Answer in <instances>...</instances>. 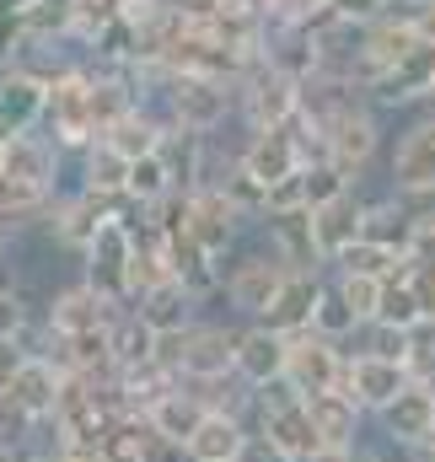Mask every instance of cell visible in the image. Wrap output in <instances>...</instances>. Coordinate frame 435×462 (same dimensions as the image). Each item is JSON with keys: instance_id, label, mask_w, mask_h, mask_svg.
I'll return each mask as SVG.
<instances>
[{"instance_id": "obj_5", "label": "cell", "mask_w": 435, "mask_h": 462, "mask_svg": "<svg viewBox=\"0 0 435 462\" xmlns=\"http://www.w3.org/2000/svg\"><path fill=\"white\" fill-rule=\"evenodd\" d=\"M43 134H49L65 156H81L87 145L103 140V129H97V108H92V65H87V60H76L65 76L49 81Z\"/></svg>"}, {"instance_id": "obj_28", "label": "cell", "mask_w": 435, "mask_h": 462, "mask_svg": "<svg viewBox=\"0 0 435 462\" xmlns=\"http://www.w3.org/2000/svg\"><path fill=\"white\" fill-rule=\"evenodd\" d=\"M60 393H65V371H60L54 360H27V365H22V376H16V387H11V398H16L38 425H43V420H54Z\"/></svg>"}, {"instance_id": "obj_11", "label": "cell", "mask_w": 435, "mask_h": 462, "mask_svg": "<svg viewBox=\"0 0 435 462\" xmlns=\"http://www.w3.org/2000/svg\"><path fill=\"white\" fill-rule=\"evenodd\" d=\"M344 365H349V349L323 339V334H296L291 339V355H285V382H296L301 398H323V393H338L344 387Z\"/></svg>"}, {"instance_id": "obj_41", "label": "cell", "mask_w": 435, "mask_h": 462, "mask_svg": "<svg viewBox=\"0 0 435 462\" xmlns=\"http://www.w3.org/2000/svg\"><path fill=\"white\" fill-rule=\"evenodd\" d=\"M409 269H435V205H420L414 216V236H409Z\"/></svg>"}, {"instance_id": "obj_47", "label": "cell", "mask_w": 435, "mask_h": 462, "mask_svg": "<svg viewBox=\"0 0 435 462\" xmlns=\"http://www.w3.org/2000/svg\"><path fill=\"white\" fill-rule=\"evenodd\" d=\"M151 5H162V0H124V16H140V11H151Z\"/></svg>"}, {"instance_id": "obj_33", "label": "cell", "mask_w": 435, "mask_h": 462, "mask_svg": "<svg viewBox=\"0 0 435 462\" xmlns=\"http://www.w3.org/2000/svg\"><path fill=\"white\" fill-rule=\"evenodd\" d=\"M376 323H387V328H420V323H425V312H420V296H414V280H409V269H403L398 280H387V285H382V307H376Z\"/></svg>"}, {"instance_id": "obj_49", "label": "cell", "mask_w": 435, "mask_h": 462, "mask_svg": "<svg viewBox=\"0 0 435 462\" xmlns=\"http://www.w3.org/2000/svg\"><path fill=\"white\" fill-rule=\"evenodd\" d=\"M0 462H11V452H5V447H0Z\"/></svg>"}, {"instance_id": "obj_2", "label": "cell", "mask_w": 435, "mask_h": 462, "mask_svg": "<svg viewBox=\"0 0 435 462\" xmlns=\"http://www.w3.org/2000/svg\"><path fill=\"white\" fill-rule=\"evenodd\" d=\"M236 339H242V323L236 318H199V323H189L178 334H162L156 365H167L178 382L236 376Z\"/></svg>"}, {"instance_id": "obj_50", "label": "cell", "mask_w": 435, "mask_h": 462, "mask_svg": "<svg viewBox=\"0 0 435 462\" xmlns=\"http://www.w3.org/2000/svg\"><path fill=\"white\" fill-rule=\"evenodd\" d=\"M0 87H5V70H0Z\"/></svg>"}, {"instance_id": "obj_45", "label": "cell", "mask_w": 435, "mask_h": 462, "mask_svg": "<svg viewBox=\"0 0 435 462\" xmlns=\"http://www.w3.org/2000/svg\"><path fill=\"white\" fill-rule=\"evenodd\" d=\"M242 462H285V457H280L264 436H253V441H247V452H242Z\"/></svg>"}, {"instance_id": "obj_1", "label": "cell", "mask_w": 435, "mask_h": 462, "mask_svg": "<svg viewBox=\"0 0 435 462\" xmlns=\"http://www.w3.org/2000/svg\"><path fill=\"white\" fill-rule=\"evenodd\" d=\"M291 274H296V269L269 247L264 231L253 226V236H247L236 253L220 258V301H226V318H236V323H258V318L274 307V296L285 291Z\"/></svg>"}, {"instance_id": "obj_9", "label": "cell", "mask_w": 435, "mask_h": 462, "mask_svg": "<svg viewBox=\"0 0 435 462\" xmlns=\"http://www.w3.org/2000/svg\"><path fill=\"white\" fill-rule=\"evenodd\" d=\"M183 231L199 242V247H210L216 258H226V253H236L247 236H253V221L226 199V189H216V183H205V189H194L189 194V210H183Z\"/></svg>"}, {"instance_id": "obj_34", "label": "cell", "mask_w": 435, "mask_h": 462, "mask_svg": "<svg viewBox=\"0 0 435 462\" xmlns=\"http://www.w3.org/2000/svg\"><path fill=\"white\" fill-rule=\"evenodd\" d=\"M172 194H178V183H172L162 151L145 156V162H129V199H140V205H162V199H172Z\"/></svg>"}, {"instance_id": "obj_48", "label": "cell", "mask_w": 435, "mask_h": 462, "mask_svg": "<svg viewBox=\"0 0 435 462\" xmlns=\"http://www.w3.org/2000/svg\"><path fill=\"white\" fill-rule=\"evenodd\" d=\"M409 462H435V441H425V447H414V452H409Z\"/></svg>"}, {"instance_id": "obj_40", "label": "cell", "mask_w": 435, "mask_h": 462, "mask_svg": "<svg viewBox=\"0 0 435 462\" xmlns=\"http://www.w3.org/2000/svg\"><path fill=\"white\" fill-rule=\"evenodd\" d=\"M32 430H38V420H32L11 393H0V447H5V452H16Z\"/></svg>"}, {"instance_id": "obj_30", "label": "cell", "mask_w": 435, "mask_h": 462, "mask_svg": "<svg viewBox=\"0 0 435 462\" xmlns=\"http://www.w3.org/2000/svg\"><path fill=\"white\" fill-rule=\"evenodd\" d=\"M156 345H162V334L129 307L118 323H113V360H118V371H134V365H151L156 360Z\"/></svg>"}, {"instance_id": "obj_23", "label": "cell", "mask_w": 435, "mask_h": 462, "mask_svg": "<svg viewBox=\"0 0 435 462\" xmlns=\"http://www.w3.org/2000/svg\"><path fill=\"white\" fill-rule=\"evenodd\" d=\"M167 134H172V124L156 114L151 103H140V108H129V114L118 118L103 140H108L124 162H145V156H156V151L167 145Z\"/></svg>"}, {"instance_id": "obj_46", "label": "cell", "mask_w": 435, "mask_h": 462, "mask_svg": "<svg viewBox=\"0 0 435 462\" xmlns=\"http://www.w3.org/2000/svg\"><path fill=\"white\" fill-rule=\"evenodd\" d=\"M38 0H0V22H27Z\"/></svg>"}, {"instance_id": "obj_12", "label": "cell", "mask_w": 435, "mask_h": 462, "mask_svg": "<svg viewBox=\"0 0 435 462\" xmlns=\"http://www.w3.org/2000/svg\"><path fill=\"white\" fill-rule=\"evenodd\" d=\"M113 216L108 199H97V194H54V205H49V216H43V242L54 247V253H87L92 247V236L103 231V221Z\"/></svg>"}, {"instance_id": "obj_27", "label": "cell", "mask_w": 435, "mask_h": 462, "mask_svg": "<svg viewBox=\"0 0 435 462\" xmlns=\"http://www.w3.org/2000/svg\"><path fill=\"white\" fill-rule=\"evenodd\" d=\"M414 216H420V205H409V199H398V194H376V199H366V226H360V236L409 253Z\"/></svg>"}, {"instance_id": "obj_7", "label": "cell", "mask_w": 435, "mask_h": 462, "mask_svg": "<svg viewBox=\"0 0 435 462\" xmlns=\"http://www.w3.org/2000/svg\"><path fill=\"white\" fill-rule=\"evenodd\" d=\"M420 43H425L420 22H414L403 5H393L387 16H376L371 27H360V65H355V81H360V87L387 81Z\"/></svg>"}, {"instance_id": "obj_22", "label": "cell", "mask_w": 435, "mask_h": 462, "mask_svg": "<svg viewBox=\"0 0 435 462\" xmlns=\"http://www.w3.org/2000/svg\"><path fill=\"white\" fill-rule=\"evenodd\" d=\"M258 231L269 236V247L291 263V269H328L323 253H318V236H312V210H285V216H269L258 221Z\"/></svg>"}, {"instance_id": "obj_13", "label": "cell", "mask_w": 435, "mask_h": 462, "mask_svg": "<svg viewBox=\"0 0 435 462\" xmlns=\"http://www.w3.org/2000/svg\"><path fill=\"white\" fill-rule=\"evenodd\" d=\"M236 162H242L264 189H274V183L296 178L312 156H307V140L296 134V124H285V129H253V134L236 145Z\"/></svg>"}, {"instance_id": "obj_26", "label": "cell", "mask_w": 435, "mask_h": 462, "mask_svg": "<svg viewBox=\"0 0 435 462\" xmlns=\"http://www.w3.org/2000/svg\"><path fill=\"white\" fill-rule=\"evenodd\" d=\"M145 420H151V430H156V436H167V441L189 447V441H194V430L210 420V409H205V398H199L194 387H183V382H178V387H172V393L145 414Z\"/></svg>"}, {"instance_id": "obj_3", "label": "cell", "mask_w": 435, "mask_h": 462, "mask_svg": "<svg viewBox=\"0 0 435 462\" xmlns=\"http://www.w3.org/2000/svg\"><path fill=\"white\" fill-rule=\"evenodd\" d=\"M156 114L167 118L178 134H199L216 140V129L236 114V87L210 81V76H189V70H167L156 87Z\"/></svg>"}, {"instance_id": "obj_36", "label": "cell", "mask_w": 435, "mask_h": 462, "mask_svg": "<svg viewBox=\"0 0 435 462\" xmlns=\"http://www.w3.org/2000/svg\"><path fill=\"white\" fill-rule=\"evenodd\" d=\"M301 183H307V210H323V205H333L338 194L355 189L333 162H307V167H301Z\"/></svg>"}, {"instance_id": "obj_51", "label": "cell", "mask_w": 435, "mask_h": 462, "mask_svg": "<svg viewBox=\"0 0 435 462\" xmlns=\"http://www.w3.org/2000/svg\"><path fill=\"white\" fill-rule=\"evenodd\" d=\"M0 70H5V65H0Z\"/></svg>"}, {"instance_id": "obj_4", "label": "cell", "mask_w": 435, "mask_h": 462, "mask_svg": "<svg viewBox=\"0 0 435 462\" xmlns=\"http://www.w3.org/2000/svg\"><path fill=\"white\" fill-rule=\"evenodd\" d=\"M301 103H307V81H296L291 70H280L269 54H258L247 65V76L236 81V118L253 129H285L301 118Z\"/></svg>"}, {"instance_id": "obj_43", "label": "cell", "mask_w": 435, "mask_h": 462, "mask_svg": "<svg viewBox=\"0 0 435 462\" xmlns=\"http://www.w3.org/2000/svg\"><path fill=\"white\" fill-rule=\"evenodd\" d=\"M32 355L22 345H11V339H0V393H11L16 387V376H22V365H27Z\"/></svg>"}, {"instance_id": "obj_19", "label": "cell", "mask_w": 435, "mask_h": 462, "mask_svg": "<svg viewBox=\"0 0 435 462\" xmlns=\"http://www.w3.org/2000/svg\"><path fill=\"white\" fill-rule=\"evenodd\" d=\"M285 355H291V339L269 334L264 323H242V339H236V376L247 387H269L285 376Z\"/></svg>"}, {"instance_id": "obj_39", "label": "cell", "mask_w": 435, "mask_h": 462, "mask_svg": "<svg viewBox=\"0 0 435 462\" xmlns=\"http://www.w3.org/2000/svg\"><path fill=\"white\" fill-rule=\"evenodd\" d=\"M403 365H409L414 382H435V323L409 328V355H403Z\"/></svg>"}, {"instance_id": "obj_17", "label": "cell", "mask_w": 435, "mask_h": 462, "mask_svg": "<svg viewBox=\"0 0 435 462\" xmlns=\"http://www.w3.org/2000/svg\"><path fill=\"white\" fill-rule=\"evenodd\" d=\"M323 280L328 269H296L291 280H285V291L274 296V307L258 318L269 334H280V339H296V334H307L312 328V312H318V296H323Z\"/></svg>"}, {"instance_id": "obj_14", "label": "cell", "mask_w": 435, "mask_h": 462, "mask_svg": "<svg viewBox=\"0 0 435 462\" xmlns=\"http://www.w3.org/2000/svg\"><path fill=\"white\" fill-rule=\"evenodd\" d=\"M371 425L393 452H414V447L435 441V387L430 382H409Z\"/></svg>"}, {"instance_id": "obj_21", "label": "cell", "mask_w": 435, "mask_h": 462, "mask_svg": "<svg viewBox=\"0 0 435 462\" xmlns=\"http://www.w3.org/2000/svg\"><path fill=\"white\" fill-rule=\"evenodd\" d=\"M253 436H264V441H269L285 462H318V457H323V441H318V425H312L307 403H296V409H285V414L258 420V425H253Z\"/></svg>"}, {"instance_id": "obj_35", "label": "cell", "mask_w": 435, "mask_h": 462, "mask_svg": "<svg viewBox=\"0 0 435 462\" xmlns=\"http://www.w3.org/2000/svg\"><path fill=\"white\" fill-rule=\"evenodd\" d=\"M344 349H349V355H376V360H403V355H409V328L366 323V328H360Z\"/></svg>"}, {"instance_id": "obj_8", "label": "cell", "mask_w": 435, "mask_h": 462, "mask_svg": "<svg viewBox=\"0 0 435 462\" xmlns=\"http://www.w3.org/2000/svg\"><path fill=\"white\" fill-rule=\"evenodd\" d=\"M124 312H129V307L108 301L92 280H81V274H76V280H65V285H54V291H49L43 323H49L60 339H76V334H108Z\"/></svg>"}, {"instance_id": "obj_16", "label": "cell", "mask_w": 435, "mask_h": 462, "mask_svg": "<svg viewBox=\"0 0 435 462\" xmlns=\"http://www.w3.org/2000/svg\"><path fill=\"white\" fill-rule=\"evenodd\" d=\"M307 414H312V425H318V441H323V452H355V447H366V425H371V414L349 398V393H323V398H307Z\"/></svg>"}, {"instance_id": "obj_31", "label": "cell", "mask_w": 435, "mask_h": 462, "mask_svg": "<svg viewBox=\"0 0 435 462\" xmlns=\"http://www.w3.org/2000/svg\"><path fill=\"white\" fill-rule=\"evenodd\" d=\"M360 328H366V323L355 318V307L344 301V291H338V285H333V274H328L323 296H318V312H312V334H323V339H333V345H349Z\"/></svg>"}, {"instance_id": "obj_42", "label": "cell", "mask_w": 435, "mask_h": 462, "mask_svg": "<svg viewBox=\"0 0 435 462\" xmlns=\"http://www.w3.org/2000/svg\"><path fill=\"white\" fill-rule=\"evenodd\" d=\"M328 11H333L338 22H355V27H371L376 16H387V11H393V0H328Z\"/></svg>"}, {"instance_id": "obj_18", "label": "cell", "mask_w": 435, "mask_h": 462, "mask_svg": "<svg viewBox=\"0 0 435 462\" xmlns=\"http://www.w3.org/2000/svg\"><path fill=\"white\" fill-rule=\"evenodd\" d=\"M43 114H49V81L22 70V65L5 70V87H0V140L43 129Z\"/></svg>"}, {"instance_id": "obj_25", "label": "cell", "mask_w": 435, "mask_h": 462, "mask_svg": "<svg viewBox=\"0 0 435 462\" xmlns=\"http://www.w3.org/2000/svg\"><path fill=\"white\" fill-rule=\"evenodd\" d=\"M199 307H205V301H199L194 291H183L178 280H167V285H156V291H145V296L134 301V312H140L156 334H178V328L199 323V318H205Z\"/></svg>"}, {"instance_id": "obj_44", "label": "cell", "mask_w": 435, "mask_h": 462, "mask_svg": "<svg viewBox=\"0 0 435 462\" xmlns=\"http://www.w3.org/2000/svg\"><path fill=\"white\" fill-rule=\"evenodd\" d=\"M409 280H414V296H420L425 323H435V269H409Z\"/></svg>"}, {"instance_id": "obj_6", "label": "cell", "mask_w": 435, "mask_h": 462, "mask_svg": "<svg viewBox=\"0 0 435 462\" xmlns=\"http://www.w3.org/2000/svg\"><path fill=\"white\" fill-rule=\"evenodd\" d=\"M387 194L409 205H435V108H420L387 151Z\"/></svg>"}, {"instance_id": "obj_10", "label": "cell", "mask_w": 435, "mask_h": 462, "mask_svg": "<svg viewBox=\"0 0 435 462\" xmlns=\"http://www.w3.org/2000/svg\"><path fill=\"white\" fill-rule=\"evenodd\" d=\"M129 263H134V231L118 216H108L103 231L92 236V247L81 253V280H92L108 301L129 307Z\"/></svg>"}, {"instance_id": "obj_37", "label": "cell", "mask_w": 435, "mask_h": 462, "mask_svg": "<svg viewBox=\"0 0 435 462\" xmlns=\"http://www.w3.org/2000/svg\"><path fill=\"white\" fill-rule=\"evenodd\" d=\"M333 274V269H328ZM333 285L344 291V301L355 307L360 323H376V307H382V280H360V274H333Z\"/></svg>"}, {"instance_id": "obj_32", "label": "cell", "mask_w": 435, "mask_h": 462, "mask_svg": "<svg viewBox=\"0 0 435 462\" xmlns=\"http://www.w3.org/2000/svg\"><path fill=\"white\" fill-rule=\"evenodd\" d=\"M258 5L274 32H318L323 22H333L328 0H258Z\"/></svg>"}, {"instance_id": "obj_38", "label": "cell", "mask_w": 435, "mask_h": 462, "mask_svg": "<svg viewBox=\"0 0 435 462\" xmlns=\"http://www.w3.org/2000/svg\"><path fill=\"white\" fill-rule=\"evenodd\" d=\"M296 403H307L301 393H296V382H269V387H253V414H247V425H258V420H269V414H285V409H296Z\"/></svg>"}, {"instance_id": "obj_15", "label": "cell", "mask_w": 435, "mask_h": 462, "mask_svg": "<svg viewBox=\"0 0 435 462\" xmlns=\"http://www.w3.org/2000/svg\"><path fill=\"white\" fill-rule=\"evenodd\" d=\"M414 376H409V365L403 360H376V355H349V365H344V387L338 393H349L371 420L409 387Z\"/></svg>"}, {"instance_id": "obj_24", "label": "cell", "mask_w": 435, "mask_h": 462, "mask_svg": "<svg viewBox=\"0 0 435 462\" xmlns=\"http://www.w3.org/2000/svg\"><path fill=\"white\" fill-rule=\"evenodd\" d=\"M247 441H253V425L242 414H210L183 452H189V462H242Z\"/></svg>"}, {"instance_id": "obj_52", "label": "cell", "mask_w": 435, "mask_h": 462, "mask_svg": "<svg viewBox=\"0 0 435 462\" xmlns=\"http://www.w3.org/2000/svg\"><path fill=\"white\" fill-rule=\"evenodd\" d=\"M393 5H398V0H393Z\"/></svg>"}, {"instance_id": "obj_20", "label": "cell", "mask_w": 435, "mask_h": 462, "mask_svg": "<svg viewBox=\"0 0 435 462\" xmlns=\"http://www.w3.org/2000/svg\"><path fill=\"white\" fill-rule=\"evenodd\" d=\"M360 226H366V199L349 189V194H338L333 205L323 210H312V236H318V253H323V263L333 269L338 263V253L344 247H355L360 242Z\"/></svg>"}, {"instance_id": "obj_29", "label": "cell", "mask_w": 435, "mask_h": 462, "mask_svg": "<svg viewBox=\"0 0 435 462\" xmlns=\"http://www.w3.org/2000/svg\"><path fill=\"white\" fill-rule=\"evenodd\" d=\"M403 269H409V258L398 247H382V242H366V236L355 247H344L338 263H333V274H360V280H382V285L398 280Z\"/></svg>"}]
</instances>
